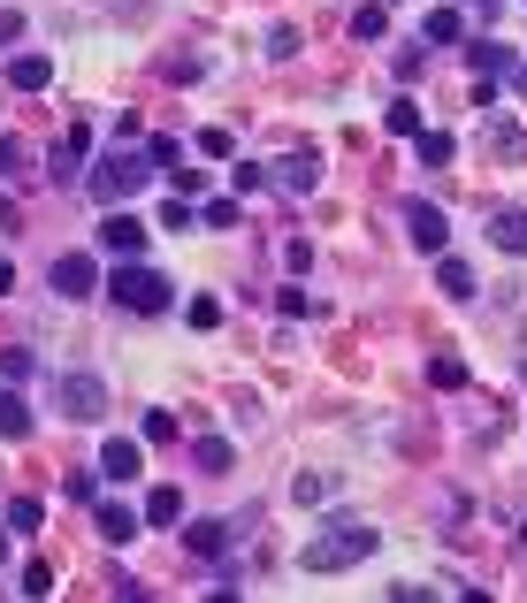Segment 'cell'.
Wrapping results in <instances>:
<instances>
[{
    "mask_svg": "<svg viewBox=\"0 0 527 603\" xmlns=\"http://www.w3.org/2000/svg\"><path fill=\"white\" fill-rule=\"evenodd\" d=\"M61 413L69 421H100L108 413V382L100 375H61Z\"/></svg>",
    "mask_w": 527,
    "mask_h": 603,
    "instance_id": "obj_4",
    "label": "cell"
},
{
    "mask_svg": "<svg viewBox=\"0 0 527 603\" xmlns=\"http://www.w3.org/2000/svg\"><path fill=\"white\" fill-rule=\"evenodd\" d=\"M520 550H527V527H520Z\"/></svg>",
    "mask_w": 527,
    "mask_h": 603,
    "instance_id": "obj_35",
    "label": "cell"
},
{
    "mask_svg": "<svg viewBox=\"0 0 527 603\" xmlns=\"http://www.w3.org/2000/svg\"><path fill=\"white\" fill-rule=\"evenodd\" d=\"M390 131H397V138H421V108L397 100V108H390Z\"/></svg>",
    "mask_w": 527,
    "mask_h": 603,
    "instance_id": "obj_25",
    "label": "cell"
},
{
    "mask_svg": "<svg viewBox=\"0 0 527 603\" xmlns=\"http://www.w3.org/2000/svg\"><path fill=\"white\" fill-rule=\"evenodd\" d=\"M191 458H199V473H229V444H222V436L191 444Z\"/></svg>",
    "mask_w": 527,
    "mask_h": 603,
    "instance_id": "obj_19",
    "label": "cell"
},
{
    "mask_svg": "<svg viewBox=\"0 0 527 603\" xmlns=\"http://www.w3.org/2000/svg\"><path fill=\"white\" fill-rule=\"evenodd\" d=\"M54 291H61V299H92V291H100V260H92V253H61V260H54Z\"/></svg>",
    "mask_w": 527,
    "mask_h": 603,
    "instance_id": "obj_5",
    "label": "cell"
},
{
    "mask_svg": "<svg viewBox=\"0 0 527 603\" xmlns=\"http://www.w3.org/2000/svg\"><path fill=\"white\" fill-rule=\"evenodd\" d=\"M100 245H108V253H138V245H146V222H131V214H108V222H100Z\"/></svg>",
    "mask_w": 527,
    "mask_h": 603,
    "instance_id": "obj_10",
    "label": "cell"
},
{
    "mask_svg": "<svg viewBox=\"0 0 527 603\" xmlns=\"http://www.w3.org/2000/svg\"><path fill=\"white\" fill-rule=\"evenodd\" d=\"M38 527H46V504L38 496H15L8 504V535H38Z\"/></svg>",
    "mask_w": 527,
    "mask_h": 603,
    "instance_id": "obj_14",
    "label": "cell"
},
{
    "mask_svg": "<svg viewBox=\"0 0 527 603\" xmlns=\"http://www.w3.org/2000/svg\"><path fill=\"white\" fill-rule=\"evenodd\" d=\"M108 299L123 305V313H169V276H154V268L123 260V268L108 276Z\"/></svg>",
    "mask_w": 527,
    "mask_h": 603,
    "instance_id": "obj_2",
    "label": "cell"
},
{
    "mask_svg": "<svg viewBox=\"0 0 527 603\" xmlns=\"http://www.w3.org/2000/svg\"><path fill=\"white\" fill-rule=\"evenodd\" d=\"M183 543H191V558H214V550L229 543V527H222V520H191V527H183Z\"/></svg>",
    "mask_w": 527,
    "mask_h": 603,
    "instance_id": "obj_13",
    "label": "cell"
},
{
    "mask_svg": "<svg viewBox=\"0 0 527 603\" xmlns=\"http://www.w3.org/2000/svg\"><path fill=\"white\" fill-rule=\"evenodd\" d=\"M146 520H154V527H176V520H183V496H176V489H154V496H146Z\"/></svg>",
    "mask_w": 527,
    "mask_h": 603,
    "instance_id": "obj_17",
    "label": "cell"
},
{
    "mask_svg": "<svg viewBox=\"0 0 527 603\" xmlns=\"http://www.w3.org/2000/svg\"><path fill=\"white\" fill-rule=\"evenodd\" d=\"M451 138H444V131H421V160H428V168H451Z\"/></svg>",
    "mask_w": 527,
    "mask_h": 603,
    "instance_id": "obj_21",
    "label": "cell"
},
{
    "mask_svg": "<svg viewBox=\"0 0 527 603\" xmlns=\"http://www.w3.org/2000/svg\"><path fill=\"white\" fill-rule=\"evenodd\" d=\"M359 558H374V527H351V520L322 527V535L306 543V573H345Z\"/></svg>",
    "mask_w": 527,
    "mask_h": 603,
    "instance_id": "obj_1",
    "label": "cell"
},
{
    "mask_svg": "<svg viewBox=\"0 0 527 603\" xmlns=\"http://www.w3.org/2000/svg\"><path fill=\"white\" fill-rule=\"evenodd\" d=\"M199 222H206V230H237V206H229V199H214V206H199Z\"/></svg>",
    "mask_w": 527,
    "mask_h": 603,
    "instance_id": "obj_27",
    "label": "cell"
},
{
    "mask_svg": "<svg viewBox=\"0 0 527 603\" xmlns=\"http://www.w3.org/2000/svg\"><path fill=\"white\" fill-rule=\"evenodd\" d=\"M176 153H183L176 138H154V146H146V160H154V168H176Z\"/></svg>",
    "mask_w": 527,
    "mask_h": 603,
    "instance_id": "obj_30",
    "label": "cell"
},
{
    "mask_svg": "<svg viewBox=\"0 0 527 603\" xmlns=\"http://www.w3.org/2000/svg\"><path fill=\"white\" fill-rule=\"evenodd\" d=\"M0 558H8V527H0Z\"/></svg>",
    "mask_w": 527,
    "mask_h": 603,
    "instance_id": "obj_34",
    "label": "cell"
},
{
    "mask_svg": "<svg viewBox=\"0 0 527 603\" xmlns=\"http://www.w3.org/2000/svg\"><path fill=\"white\" fill-rule=\"evenodd\" d=\"M490 245L513 253V260H527V206H505V214L490 222Z\"/></svg>",
    "mask_w": 527,
    "mask_h": 603,
    "instance_id": "obj_7",
    "label": "cell"
},
{
    "mask_svg": "<svg viewBox=\"0 0 527 603\" xmlns=\"http://www.w3.org/2000/svg\"><path fill=\"white\" fill-rule=\"evenodd\" d=\"M176 436H183V428H176V413L154 405V413H146V444H176Z\"/></svg>",
    "mask_w": 527,
    "mask_h": 603,
    "instance_id": "obj_24",
    "label": "cell"
},
{
    "mask_svg": "<svg viewBox=\"0 0 527 603\" xmlns=\"http://www.w3.org/2000/svg\"><path fill=\"white\" fill-rule=\"evenodd\" d=\"M8 291H15V268H8V260H0V299H8Z\"/></svg>",
    "mask_w": 527,
    "mask_h": 603,
    "instance_id": "obj_33",
    "label": "cell"
},
{
    "mask_svg": "<svg viewBox=\"0 0 527 603\" xmlns=\"http://www.w3.org/2000/svg\"><path fill=\"white\" fill-rule=\"evenodd\" d=\"M382 31H390L382 8H351V38H382Z\"/></svg>",
    "mask_w": 527,
    "mask_h": 603,
    "instance_id": "obj_22",
    "label": "cell"
},
{
    "mask_svg": "<svg viewBox=\"0 0 527 603\" xmlns=\"http://www.w3.org/2000/svg\"><path fill=\"white\" fill-rule=\"evenodd\" d=\"M146 176H154V160H146V153H100V160H92V199H100V206H115V199H131Z\"/></svg>",
    "mask_w": 527,
    "mask_h": 603,
    "instance_id": "obj_3",
    "label": "cell"
},
{
    "mask_svg": "<svg viewBox=\"0 0 527 603\" xmlns=\"http://www.w3.org/2000/svg\"><path fill=\"white\" fill-rule=\"evenodd\" d=\"M405 230H413V245H421V253H444V237H451L444 206H428V199H413V206H405Z\"/></svg>",
    "mask_w": 527,
    "mask_h": 603,
    "instance_id": "obj_6",
    "label": "cell"
},
{
    "mask_svg": "<svg viewBox=\"0 0 527 603\" xmlns=\"http://www.w3.org/2000/svg\"><path fill=\"white\" fill-rule=\"evenodd\" d=\"M459 31H467V23H459V8H436V15H428V46H451Z\"/></svg>",
    "mask_w": 527,
    "mask_h": 603,
    "instance_id": "obj_20",
    "label": "cell"
},
{
    "mask_svg": "<svg viewBox=\"0 0 527 603\" xmlns=\"http://www.w3.org/2000/svg\"><path fill=\"white\" fill-rule=\"evenodd\" d=\"M467 69H482V77H505V69H513V46H497V38H467Z\"/></svg>",
    "mask_w": 527,
    "mask_h": 603,
    "instance_id": "obj_9",
    "label": "cell"
},
{
    "mask_svg": "<svg viewBox=\"0 0 527 603\" xmlns=\"http://www.w3.org/2000/svg\"><path fill=\"white\" fill-rule=\"evenodd\" d=\"M15 38H23V15H15V8H0V46H15Z\"/></svg>",
    "mask_w": 527,
    "mask_h": 603,
    "instance_id": "obj_31",
    "label": "cell"
},
{
    "mask_svg": "<svg viewBox=\"0 0 527 603\" xmlns=\"http://www.w3.org/2000/svg\"><path fill=\"white\" fill-rule=\"evenodd\" d=\"M474 8H490V0H474Z\"/></svg>",
    "mask_w": 527,
    "mask_h": 603,
    "instance_id": "obj_36",
    "label": "cell"
},
{
    "mask_svg": "<svg viewBox=\"0 0 527 603\" xmlns=\"http://www.w3.org/2000/svg\"><path fill=\"white\" fill-rule=\"evenodd\" d=\"M85 153H92V131H69V138H61V153H54V160H61V168H77Z\"/></svg>",
    "mask_w": 527,
    "mask_h": 603,
    "instance_id": "obj_26",
    "label": "cell"
},
{
    "mask_svg": "<svg viewBox=\"0 0 527 603\" xmlns=\"http://www.w3.org/2000/svg\"><path fill=\"white\" fill-rule=\"evenodd\" d=\"M314 176H322V160H314V153H299V160H283V183H291V191H306Z\"/></svg>",
    "mask_w": 527,
    "mask_h": 603,
    "instance_id": "obj_23",
    "label": "cell"
},
{
    "mask_svg": "<svg viewBox=\"0 0 527 603\" xmlns=\"http://www.w3.org/2000/svg\"><path fill=\"white\" fill-rule=\"evenodd\" d=\"M191 328H222V299H191Z\"/></svg>",
    "mask_w": 527,
    "mask_h": 603,
    "instance_id": "obj_29",
    "label": "cell"
},
{
    "mask_svg": "<svg viewBox=\"0 0 527 603\" xmlns=\"http://www.w3.org/2000/svg\"><path fill=\"white\" fill-rule=\"evenodd\" d=\"M92 520H100V535H108V543H115V550H123V543H131V535H138V512H123V504H100V512H92Z\"/></svg>",
    "mask_w": 527,
    "mask_h": 603,
    "instance_id": "obj_12",
    "label": "cell"
},
{
    "mask_svg": "<svg viewBox=\"0 0 527 603\" xmlns=\"http://www.w3.org/2000/svg\"><path fill=\"white\" fill-rule=\"evenodd\" d=\"M505 77H513V92H527V62H513V69H505Z\"/></svg>",
    "mask_w": 527,
    "mask_h": 603,
    "instance_id": "obj_32",
    "label": "cell"
},
{
    "mask_svg": "<svg viewBox=\"0 0 527 603\" xmlns=\"http://www.w3.org/2000/svg\"><path fill=\"white\" fill-rule=\"evenodd\" d=\"M428 382H436V390H467V367H459L451 351H436V359H428Z\"/></svg>",
    "mask_w": 527,
    "mask_h": 603,
    "instance_id": "obj_18",
    "label": "cell"
},
{
    "mask_svg": "<svg viewBox=\"0 0 527 603\" xmlns=\"http://www.w3.org/2000/svg\"><path fill=\"white\" fill-rule=\"evenodd\" d=\"M46 589H54V566H46V558H38V566H23V596H46Z\"/></svg>",
    "mask_w": 527,
    "mask_h": 603,
    "instance_id": "obj_28",
    "label": "cell"
},
{
    "mask_svg": "<svg viewBox=\"0 0 527 603\" xmlns=\"http://www.w3.org/2000/svg\"><path fill=\"white\" fill-rule=\"evenodd\" d=\"M46 77H54L46 54H15V62H8V85H15V92H46Z\"/></svg>",
    "mask_w": 527,
    "mask_h": 603,
    "instance_id": "obj_11",
    "label": "cell"
},
{
    "mask_svg": "<svg viewBox=\"0 0 527 603\" xmlns=\"http://www.w3.org/2000/svg\"><path fill=\"white\" fill-rule=\"evenodd\" d=\"M436 283H444V299H474V268H467V260H444Z\"/></svg>",
    "mask_w": 527,
    "mask_h": 603,
    "instance_id": "obj_15",
    "label": "cell"
},
{
    "mask_svg": "<svg viewBox=\"0 0 527 603\" xmlns=\"http://www.w3.org/2000/svg\"><path fill=\"white\" fill-rule=\"evenodd\" d=\"M0 436H31V405L15 390H0Z\"/></svg>",
    "mask_w": 527,
    "mask_h": 603,
    "instance_id": "obj_16",
    "label": "cell"
},
{
    "mask_svg": "<svg viewBox=\"0 0 527 603\" xmlns=\"http://www.w3.org/2000/svg\"><path fill=\"white\" fill-rule=\"evenodd\" d=\"M138 466H146L138 444H123V436H108V444H100V473H108V481H138Z\"/></svg>",
    "mask_w": 527,
    "mask_h": 603,
    "instance_id": "obj_8",
    "label": "cell"
}]
</instances>
